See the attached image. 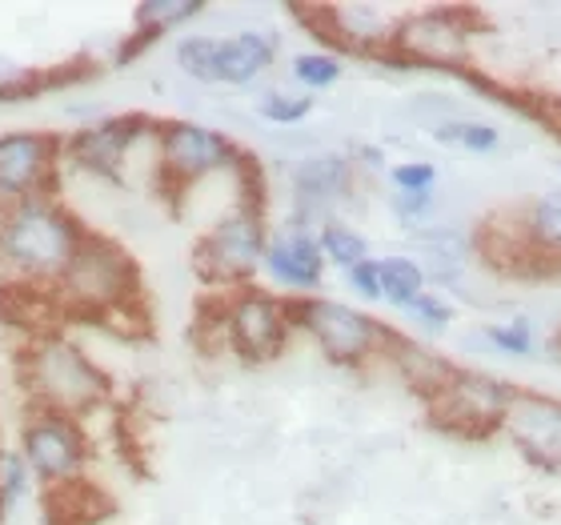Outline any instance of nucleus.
I'll use <instances>...</instances> for the list:
<instances>
[{"mask_svg":"<svg viewBox=\"0 0 561 525\" xmlns=\"http://www.w3.org/2000/svg\"><path fill=\"white\" fill-rule=\"evenodd\" d=\"M84 229L53 193L0 209V265H9L16 281L57 289L65 269L81 253Z\"/></svg>","mask_w":561,"mask_h":525,"instance_id":"1","label":"nucleus"},{"mask_svg":"<svg viewBox=\"0 0 561 525\" xmlns=\"http://www.w3.org/2000/svg\"><path fill=\"white\" fill-rule=\"evenodd\" d=\"M381 265V293H386V305L398 309V313H410L413 305L430 293V273L417 258L410 253H389V258H377Z\"/></svg>","mask_w":561,"mask_h":525,"instance_id":"20","label":"nucleus"},{"mask_svg":"<svg viewBox=\"0 0 561 525\" xmlns=\"http://www.w3.org/2000/svg\"><path fill=\"white\" fill-rule=\"evenodd\" d=\"M514 393L517 386H510L505 377L457 369L445 381L442 393L430 397V406L442 425H449L457 433H469V437H481V433L502 430V418L505 409H510V401H514Z\"/></svg>","mask_w":561,"mask_h":525,"instance_id":"12","label":"nucleus"},{"mask_svg":"<svg viewBox=\"0 0 561 525\" xmlns=\"http://www.w3.org/2000/svg\"><path fill=\"white\" fill-rule=\"evenodd\" d=\"M60 161H65V140L53 133H0V209L48 197Z\"/></svg>","mask_w":561,"mask_h":525,"instance_id":"11","label":"nucleus"},{"mask_svg":"<svg viewBox=\"0 0 561 525\" xmlns=\"http://www.w3.org/2000/svg\"><path fill=\"white\" fill-rule=\"evenodd\" d=\"M558 129H561V109H558Z\"/></svg>","mask_w":561,"mask_h":525,"instance_id":"36","label":"nucleus"},{"mask_svg":"<svg viewBox=\"0 0 561 525\" xmlns=\"http://www.w3.org/2000/svg\"><path fill=\"white\" fill-rule=\"evenodd\" d=\"M433 209H437V193H425V197H413V193H389V213L398 217V225L421 233L425 225H433Z\"/></svg>","mask_w":561,"mask_h":525,"instance_id":"31","label":"nucleus"},{"mask_svg":"<svg viewBox=\"0 0 561 525\" xmlns=\"http://www.w3.org/2000/svg\"><path fill=\"white\" fill-rule=\"evenodd\" d=\"M152 140H157L161 181L164 189L173 185V193H185L188 185L209 181L217 173H241L249 161L221 129L201 125V121H161Z\"/></svg>","mask_w":561,"mask_h":525,"instance_id":"6","label":"nucleus"},{"mask_svg":"<svg viewBox=\"0 0 561 525\" xmlns=\"http://www.w3.org/2000/svg\"><path fill=\"white\" fill-rule=\"evenodd\" d=\"M558 169H561V164H558Z\"/></svg>","mask_w":561,"mask_h":525,"instance_id":"37","label":"nucleus"},{"mask_svg":"<svg viewBox=\"0 0 561 525\" xmlns=\"http://www.w3.org/2000/svg\"><path fill=\"white\" fill-rule=\"evenodd\" d=\"M417 246L425 249V273L430 277H454L457 269L466 265V237L445 225H430L417 233Z\"/></svg>","mask_w":561,"mask_h":525,"instance_id":"24","label":"nucleus"},{"mask_svg":"<svg viewBox=\"0 0 561 525\" xmlns=\"http://www.w3.org/2000/svg\"><path fill=\"white\" fill-rule=\"evenodd\" d=\"M430 137L437 140V145H454V149L478 152V157L502 149V133H497V125H485V121H466V117L430 121Z\"/></svg>","mask_w":561,"mask_h":525,"instance_id":"22","label":"nucleus"},{"mask_svg":"<svg viewBox=\"0 0 561 525\" xmlns=\"http://www.w3.org/2000/svg\"><path fill=\"white\" fill-rule=\"evenodd\" d=\"M149 133H157V125H152L149 117H137V113L84 125V129H77L72 137H65V164L121 185L133 145H137L140 137H149Z\"/></svg>","mask_w":561,"mask_h":525,"instance_id":"14","label":"nucleus"},{"mask_svg":"<svg viewBox=\"0 0 561 525\" xmlns=\"http://www.w3.org/2000/svg\"><path fill=\"white\" fill-rule=\"evenodd\" d=\"M293 326L301 329L329 362L345 365V369L386 357L389 341L398 333L369 309H357V305L337 301V297H321V293L293 301Z\"/></svg>","mask_w":561,"mask_h":525,"instance_id":"5","label":"nucleus"},{"mask_svg":"<svg viewBox=\"0 0 561 525\" xmlns=\"http://www.w3.org/2000/svg\"><path fill=\"white\" fill-rule=\"evenodd\" d=\"M301 16L317 21L313 33L333 45V53H362V57H393L398 28L405 16H398L386 4H325V9H297Z\"/></svg>","mask_w":561,"mask_h":525,"instance_id":"13","label":"nucleus"},{"mask_svg":"<svg viewBox=\"0 0 561 525\" xmlns=\"http://www.w3.org/2000/svg\"><path fill=\"white\" fill-rule=\"evenodd\" d=\"M502 433L541 469H561V397L517 389L502 418Z\"/></svg>","mask_w":561,"mask_h":525,"instance_id":"16","label":"nucleus"},{"mask_svg":"<svg viewBox=\"0 0 561 525\" xmlns=\"http://www.w3.org/2000/svg\"><path fill=\"white\" fill-rule=\"evenodd\" d=\"M473 48L469 16L457 9H417L398 28L393 57L413 69H461Z\"/></svg>","mask_w":561,"mask_h":525,"instance_id":"8","label":"nucleus"},{"mask_svg":"<svg viewBox=\"0 0 561 525\" xmlns=\"http://www.w3.org/2000/svg\"><path fill=\"white\" fill-rule=\"evenodd\" d=\"M325 253H321V241H317V229H305V225L280 221L270 233V246H265V265L261 273L270 277V285L277 293H285L289 301H301V297H317L321 285H325Z\"/></svg>","mask_w":561,"mask_h":525,"instance_id":"15","label":"nucleus"},{"mask_svg":"<svg viewBox=\"0 0 561 525\" xmlns=\"http://www.w3.org/2000/svg\"><path fill=\"white\" fill-rule=\"evenodd\" d=\"M289 72L305 93H321V89H333V84L341 81L345 65H341V57L333 53V48H317V53H297Z\"/></svg>","mask_w":561,"mask_h":525,"instance_id":"27","label":"nucleus"},{"mask_svg":"<svg viewBox=\"0 0 561 525\" xmlns=\"http://www.w3.org/2000/svg\"><path fill=\"white\" fill-rule=\"evenodd\" d=\"M221 333L225 345L241 357V362H273L280 357V350L289 345L293 338V301L280 297V293L257 289V285H245V289H233L221 305Z\"/></svg>","mask_w":561,"mask_h":525,"instance_id":"7","label":"nucleus"},{"mask_svg":"<svg viewBox=\"0 0 561 525\" xmlns=\"http://www.w3.org/2000/svg\"><path fill=\"white\" fill-rule=\"evenodd\" d=\"M357 189V164L345 152H317L289 164V197H293V225L305 229H321L329 217L353 197Z\"/></svg>","mask_w":561,"mask_h":525,"instance_id":"10","label":"nucleus"},{"mask_svg":"<svg viewBox=\"0 0 561 525\" xmlns=\"http://www.w3.org/2000/svg\"><path fill=\"white\" fill-rule=\"evenodd\" d=\"M140 273L137 261L101 233L84 237L81 253L57 281V301L65 313L93 317V321H113L137 309Z\"/></svg>","mask_w":561,"mask_h":525,"instance_id":"3","label":"nucleus"},{"mask_svg":"<svg viewBox=\"0 0 561 525\" xmlns=\"http://www.w3.org/2000/svg\"><path fill=\"white\" fill-rule=\"evenodd\" d=\"M317 241H321V253H325L329 265L341 269V273H350V269H357L362 261L374 258V253H369V241H365L350 221H341V217H329V221L317 229Z\"/></svg>","mask_w":561,"mask_h":525,"instance_id":"23","label":"nucleus"},{"mask_svg":"<svg viewBox=\"0 0 561 525\" xmlns=\"http://www.w3.org/2000/svg\"><path fill=\"white\" fill-rule=\"evenodd\" d=\"M277 36L265 33V28H241V33L221 36V48H217V84H233V89H245L257 77L273 69L277 60Z\"/></svg>","mask_w":561,"mask_h":525,"instance_id":"17","label":"nucleus"},{"mask_svg":"<svg viewBox=\"0 0 561 525\" xmlns=\"http://www.w3.org/2000/svg\"><path fill=\"white\" fill-rule=\"evenodd\" d=\"M345 285H350L353 297H362L365 305H386V293H381V265H377V258L350 269V273H345Z\"/></svg>","mask_w":561,"mask_h":525,"instance_id":"33","label":"nucleus"},{"mask_svg":"<svg viewBox=\"0 0 561 525\" xmlns=\"http://www.w3.org/2000/svg\"><path fill=\"white\" fill-rule=\"evenodd\" d=\"M410 317H413V326L421 329V333H430V338H445L449 329H454V321H457V313H454V305L445 301L442 293H425L417 305L410 309Z\"/></svg>","mask_w":561,"mask_h":525,"instance_id":"30","label":"nucleus"},{"mask_svg":"<svg viewBox=\"0 0 561 525\" xmlns=\"http://www.w3.org/2000/svg\"><path fill=\"white\" fill-rule=\"evenodd\" d=\"M4 510H9V505H4V490H0V517H4Z\"/></svg>","mask_w":561,"mask_h":525,"instance_id":"35","label":"nucleus"},{"mask_svg":"<svg viewBox=\"0 0 561 525\" xmlns=\"http://www.w3.org/2000/svg\"><path fill=\"white\" fill-rule=\"evenodd\" d=\"M21 457L28 461L33 478L45 481L48 490L69 486V481H81V469L89 461V437L77 418L33 409V418L21 430Z\"/></svg>","mask_w":561,"mask_h":525,"instance_id":"9","label":"nucleus"},{"mask_svg":"<svg viewBox=\"0 0 561 525\" xmlns=\"http://www.w3.org/2000/svg\"><path fill=\"white\" fill-rule=\"evenodd\" d=\"M28 481H33V469L21 454H4L0 457V490H4V505H16L28 493Z\"/></svg>","mask_w":561,"mask_h":525,"instance_id":"32","label":"nucleus"},{"mask_svg":"<svg viewBox=\"0 0 561 525\" xmlns=\"http://www.w3.org/2000/svg\"><path fill=\"white\" fill-rule=\"evenodd\" d=\"M21 381L33 393L36 409L65 413V418H81L89 409L105 406V397L113 393L105 369L81 345L53 333H41V341L24 350Z\"/></svg>","mask_w":561,"mask_h":525,"instance_id":"2","label":"nucleus"},{"mask_svg":"<svg viewBox=\"0 0 561 525\" xmlns=\"http://www.w3.org/2000/svg\"><path fill=\"white\" fill-rule=\"evenodd\" d=\"M517 237L529 258H550L561 265V189L529 201L517 221Z\"/></svg>","mask_w":561,"mask_h":525,"instance_id":"18","label":"nucleus"},{"mask_svg":"<svg viewBox=\"0 0 561 525\" xmlns=\"http://www.w3.org/2000/svg\"><path fill=\"white\" fill-rule=\"evenodd\" d=\"M389 193H413V197H425V193H437V164L433 161H398L389 164Z\"/></svg>","mask_w":561,"mask_h":525,"instance_id":"29","label":"nucleus"},{"mask_svg":"<svg viewBox=\"0 0 561 525\" xmlns=\"http://www.w3.org/2000/svg\"><path fill=\"white\" fill-rule=\"evenodd\" d=\"M257 113L270 125H301L313 113V96L309 93H289V89H265L257 96Z\"/></svg>","mask_w":561,"mask_h":525,"instance_id":"28","label":"nucleus"},{"mask_svg":"<svg viewBox=\"0 0 561 525\" xmlns=\"http://www.w3.org/2000/svg\"><path fill=\"white\" fill-rule=\"evenodd\" d=\"M217 48H221V36H209V33L181 36V41H176V48H173L176 69L185 72L188 81L217 84Z\"/></svg>","mask_w":561,"mask_h":525,"instance_id":"26","label":"nucleus"},{"mask_svg":"<svg viewBox=\"0 0 561 525\" xmlns=\"http://www.w3.org/2000/svg\"><path fill=\"white\" fill-rule=\"evenodd\" d=\"M353 164H357V169H374V173H389L386 152L377 149V145H362V149H357V157H353Z\"/></svg>","mask_w":561,"mask_h":525,"instance_id":"34","label":"nucleus"},{"mask_svg":"<svg viewBox=\"0 0 561 525\" xmlns=\"http://www.w3.org/2000/svg\"><path fill=\"white\" fill-rule=\"evenodd\" d=\"M257 181L237 197L229 213H221L209 225V233L197 246L201 277L221 285V289H245L265 265V246H270V225H265V197L257 193Z\"/></svg>","mask_w":561,"mask_h":525,"instance_id":"4","label":"nucleus"},{"mask_svg":"<svg viewBox=\"0 0 561 525\" xmlns=\"http://www.w3.org/2000/svg\"><path fill=\"white\" fill-rule=\"evenodd\" d=\"M386 357L401 369V377L410 381L413 389H421L425 397L442 393L445 381L457 374V365H449L445 357H437L433 350H425V345H417V341L401 338V333H393V341H389Z\"/></svg>","mask_w":561,"mask_h":525,"instance_id":"19","label":"nucleus"},{"mask_svg":"<svg viewBox=\"0 0 561 525\" xmlns=\"http://www.w3.org/2000/svg\"><path fill=\"white\" fill-rule=\"evenodd\" d=\"M201 12H205L201 0H145V4H137V12H133L137 33H133L125 57H129L133 48H145L149 41H157V36L173 33V28H181V24H188V21H197Z\"/></svg>","mask_w":561,"mask_h":525,"instance_id":"21","label":"nucleus"},{"mask_svg":"<svg viewBox=\"0 0 561 525\" xmlns=\"http://www.w3.org/2000/svg\"><path fill=\"white\" fill-rule=\"evenodd\" d=\"M481 341L502 357H538V329L529 317H505V321H485Z\"/></svg>","mask_w":561,"mask_h":525,"instance_id":"25","label":"nucleus"}]
</instances>
